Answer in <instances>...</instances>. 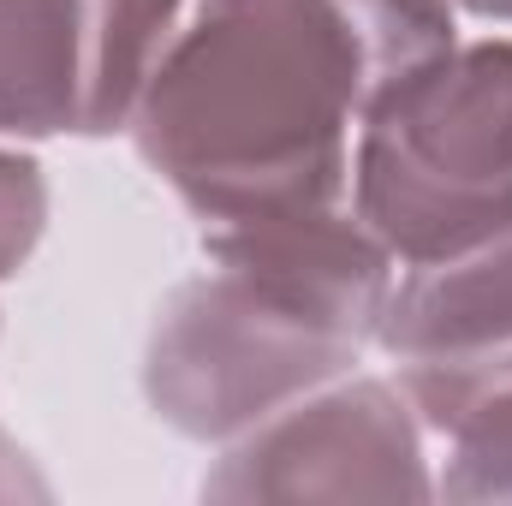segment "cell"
Masks as SVG:
<instances>
[{
	"mask_svg": "<svg viewBox=\"0 0 512 506\" xmlns=\"http://www.w3.org/2000/svg\"><path fill=\"white\" fill-rule=\"evenodd\" d=\"M387 292L393 251L352 209L203 227V268L149 322L143 399L173 435L227 447L352 376L382 334Z\"/></svg>",
	"mask_w": 512,
	"mask_h": 506,
	"instance_id": "7a4b0ae2",
	"label": "cell"
},
{
	"mask_svg": "<svg viewBox=\"0 0 512 506\" xmlns=\"http://www.w3.org/2000/svg\"><path fill=\"white\" fill-rule=\"evenodd\" d=\"M185 0H0V137L131 131Z\"/></svg>",
	"mask_w": 512,
	"mask_h": 506,
	"instance_id": "277c9868",
	"label": "cell"
},
{
	"mask_svg": "<svg viewBox=\"0 0 512 506\" xmlns=\"http://www.w3.org/2000/svg\"><path fill=\"white\" fill-rule=\"evenodd\" d=\"M0 501H54V483L36 471V459L0 429Z\"/></svg>",
	"mask_w": 512,
	"mask_h": 506,
	"instance_id": "9c48e42d",
	"label": "cell"
},
{
	"mask_svg": "<svg viewBox=\"0 0 512 506\" xmlns=\"http://www.w3.org/2000/svg\"><path fill=\"white\" fill-rule=\"evenodd\" d=\"M48 233V173L30 149L0 137V280H12Z\"/></svg>",
	"mask_w": 512,
	"mask_h": 506,
	"instance_id": "ba28073f",
	"label": "cell"
},
{
	"mask_svg": "<svg viewBox=\"0 0 512 506\" xmlns=\"http://www.w3.org/2000/svg\"><path fill=\"white\" fill-rule=\"evenodd\" d=\"M209 501H435L423 417L382 376H340L221 447Z\"/></svg>",
	"mask_w": 512,
	"mask_h": 506,
	"instance_id": "5b68a950",
	"label": "cell"
},
{
	"mask_svg": "<svg viewBox=\"0 0 512 506\" xmlns=\"http://www.w3.org/2000/svg\"><path fill=\"white\" fill-rule=\"evenodd\" d=\"M376 346L435 435H453L477 405L512 393V227L393 274Z\"/></svg>",
	"mask_w": 512,
	"mask_h": 506,
	"instance_id": "8992f818",
	"label": "cell"
},
{
	"mask_svg": "<svg viewBox=\"0 0 512 506\" xmlns=\"http://www.w3.org/2000/svg\"><path fill=\"white\" fill-rule=\"evenodd\" d=\"M441 501H512V393H495L447 435Z\"/></svg>",
	"mask_w": 512,
	"mask_h": 506,
	"instance_id": "52a82bcc",
	"label": "cell"
},
{
	"mask_svg": "<svg viewBox=\"0 0 512 506\" xmlns=\"http://www.w3.org/2000/svg\"><path fill=\"white\" fill-rule=\"evenodd\" d=\"M453 42L447 0H203L131 143L197 227L334 215L370 108Z\"/></svg>",
	"mask_w": 512,
	"mask_h": 506,
	"instance_id": "6da1fadb",
	"label": "cell"
},
{
	"mask_svg": "<svg viewBox=\"0 0 512 506\" xmlns=\"http://www.w3.org/2000/svg\"><path fill=\"white\" fill-rule=\"evenodd\" d=\"M352 215L405 268L507 233L512 36L453 42L370 108L352 149Z\"/></svg>",
	"mask_w": 512,
	"mask_h": 506,
	"instance_id": "3957f363",
	"label": "cell"
}]
</instances>
